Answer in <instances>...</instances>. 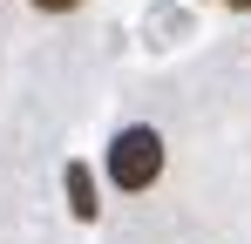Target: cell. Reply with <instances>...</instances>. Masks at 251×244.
<instances>
[{"label":"cell","instance_id":"6da1fadb","mask_svg":"<svg viewBox=\"0 0 251 244\" xmlns=\"http://www.w3.org/2000/svg\"><path fill=\"white\" fill-rule=\"evenodd\" d=\"M163 176V136L156 129H123L109 143V183L116 190H150Z\"/></svg>","mask_w":251,"mask_h":244},{"label":"cell","instance_id":"7a4b0ae2","mask_svg":"<svg viewBox=\"0 0 251 244\" xmlns=\"http://www.w3.org/2000/svg\"><path fill=\"white\" fill-rule=\"evenodd\" d=\"M68 210L95 217V183H88V163H68Z\"/></svg>","mask_w":251,"mask_h":244},{"label":"cell","instance_id":"3957f363","mask_svg":"<svg viewBox=\"0 0 251 244\" xmlns=\"http://www.w3.org/2000/svg\"><path fill=\"white\" fill-rule=\"evenodd\" d=\"M41 14H68V7H82V0H34Z\"/></svg>","mask_w":251,"mask_h":244},{"label":"cell","instance_id":"277c9868","mask_svg":"<svg viewBox=\"0 0 251 244\" xmlns=\"http://www.w3.org/2000/svg\"><path fill=\"white\" fill-rule=\"evenodd\" d=\"M224 7H245V14H251V0H224Z\"/></svg>","mask_w":251,"mask_h":244}]
</instances>
